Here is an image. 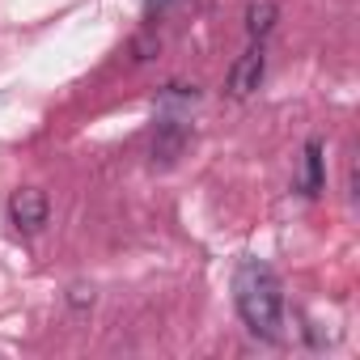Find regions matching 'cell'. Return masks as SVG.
Wrapping results in <instances>:
<instances>
[{"label":"cell","instance_id":"obj_1","mask_svg":"<svg viewBox=\"0 0 360 360\" xmlns=\"http://www.w3.org/2000/svg\"><path fill=\"white\" fill-rule=\"evenodd\" d=\"M233 305L238 318L246 322L250 335L280 343L284 339V284L276 276V267H267L263 259H242L233 271Z\"/></svg>","mask_w":360,"mask_h":360},{"label":"cell","instance_id":"obj_2","mask_svg":"<svg viewBox=\"0 0 360 360\" xmlns=\"http://www.w3.org/2000/svg\"><path fill=\"white\" fill-rule=\"evenodd\" d=\"M263 77H267V47H263V43H250V47L233 60V68H229V77H225V94H229L233 102H246V98H255V89L263 85Z\"/></svg>","mask_w":360,"mask_h":360},{"label":"cell","instance_id":"obj_3","mask_svg":"<svg viewBox=\"0 0 360 360\" xmlns=\"http://www.w3.org/2000/svg\"><path fill=\"white\" fill-rule=\"evenodd\" d=\"M47 217H51V200H47V191H39V187H22V191H13V200H9V221H13L22 233H39V229L47 225Z\"/></svg>","mask_w":360,"mask_h":360},{"label":"cell","instance_id":"obj_4","mask_svg":"<svg viewBox=\"0 0 360 360\" xmlns=\"http://www.w3.org/2000/svg\"><path fill=\"white\" fill-rule=\"evenodd\" d=\"M276 18H280V5L276 0H250L246 5V34H250V43H263L271 30H276Z\"/></svg>","mask_w":360,"mask_h":360},{"label":"cell","instance_id":"obj_5","mask_svg":"<svg viewBox=\"0 0 360 360\" xmlns=\"http://www.w3.org/2000/svg\"><path fill=\"white\" fill-rule=\"evenodd\" d=\"M326 187V174H322V144L309 140L305 144V161H301V191L305 195H318Z\"/></svg>","mask_w":360,"mask_h":360},{"label":"cell","instance_id":"obj_6","mask_svg":"<svg viewBox=\"0 0 360 360\" xmlns=\"http://www.w3.org/2000/svg\"><path fill=\"white\" fill-rule=\"evenodd\" d=\"M165 5H169V0H148V13H161Z\"/></svg>","mask_w":360,"mask_h":360}]
</instances>
